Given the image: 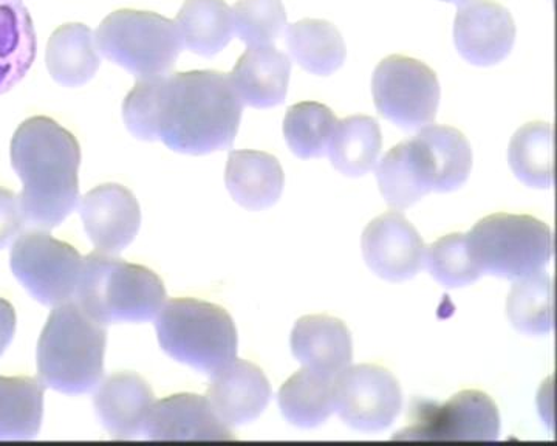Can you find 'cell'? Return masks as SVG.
I'll use <instances>...</instances> for the list:
<instances>
[{"label": "cell", "mask_w": 557, "mask_h": 446, "mask_svg": "<svg viewBox=\"0 0 557 446\" xmlns=\"http://www.w3.org/2000/svg\"><path fill=\"white\" fill-rule=\"evenodd\" d=\"M46 386L32 376H0V441L38 436Z\"/></svg>", "instance_id": "cell-27"}, {"label": "cell", "mask_w": 557, "mask_h": 446, "mask_svg": "<svg viewBox=\"0 0 557 446\" xmlns=\"http://www.w3.org/2000/svg\"><path fill=\"white\" fill-rule=\"evenodd\" d=\"M225 183L237 203L249 211H262L281 199L285 175L271 153L233 151L226 163Z\"/></svg>", "instance_id": "cell-21"}, {"label": "cell", "mask_w": 557, "mask_h": 446, "mask_svg": "<svg viewBox=\"0 0 557 446\" xmlns=\"http://www.w3.org/2000/svg\"><path fill=\"white\" fill-rule=\"evenodd\" d=\"M508 162L523 185L536 189L552 188L555 182L552 124L534 122L520 127L509 143Z\"/></svg>", "instance_id": "cell-30"}, {"label": "cell", "mask_w": 557, "mask_h": 446, "mask_svg": "<svg viewBox=\"0 0 557 446\" xmlns=\"http://www.w3.org/2000/svg\"><path fill=\"white\" fill-rule=\"evenodd\" d=\"M555 287L544 270L515 281L507 299V317L520 334L544 336L553 331Z\"/></svg>", "instance_id": "cell-31"}, {"label": "cell", "mask_w": 557, "mask_h": 446, "mask_svg": "<svg viewBox=\"0 0 557 446\" xmlns=\"http://www.w3.org/2000/svg\"><path fill=\"white\" fill-rule=\"evenodd\" d=\"M336 123L335 113L321 102L304 101L292 106L284 120V137L289 151L302 160L325 156Z\"/></svg>", "instance_id": "cell-32"}, {"label": "cell", "mask_w": 557, "mask_h": 446, "mask_svg": "<svg viewBox=\"0 0 557 446\" xmlns=\"http://www.w3.org/2000/svg\"><path fill=\"white\" fill-rule=\"evenodd\" d=\"M207 398L226 426H242L255 422L265 411L271 386L262 369L236 358L212 375Z\"/></svg>", "instance_id": "cell-16"}, {"label": "cell", "mask_w": 557, "mask_h": 446, "mask_svg": "<svg viewBox=\"0 0 557 446\" xmlns=\"http://www.w3.org/2000/svg\"><path fill=\"white\" fill-rule=\"evenodd\" d=\"M10 156L22 182L25 225L57 228L79 205L81 146L75 135L49 116H32L14 133Z\"/></svg>", "instance_id": "cell-2"}, {"label": "cell", "mask_w": 557, "mask_h": 446, "mask_svg": "<svg viewBox=\"0 0 557 446\" xmlns=\"http://www.w3.org/2000/svg\"><path fill=\"white\" fill-rule=\"evenodd\" d=\"M108 329L76 301L57 306L38 343L44 386L67 396L90 393L104 376Z\"/></svg>", "instance_id": "cell-3"}, {"label": "cell", "mask_w": 557, "mask_h": 446, "mask_svg": "<svg viewBox=\"0 0 557 446\" xmlns=\"http://www.w3.org/2000/svg\"><path fill=\"white\" fill-rule=\"evenodd\" d=\"M87 236L100 253L116 256L129 247L141 223L134 194L116 183L97 186L79 199Z\"/></svg>", "instance_id": "cell-14"}, {"label": "cell", "mask_w": 557, "mask_h": 446, "mask_svg": "<svg viewBox=\"0 0 557 446\" xmlns=\"http://www.w3.org/2000/svg\"><path fill=\"white\" fill-rule=\"evenodd\" d=\"M47 71L64 87H81L100 69L95 33L84 24H65L51 35L46 51Z\"/></svg>", "instance_id": "cell-22"}, {"label": "cell", "mask_w": 557, "mask_h": 446, "mask_svg": "<svg viewBox=\"0 0 557 446\" xmlns=\"http://www.w3.org/2000/svg\"><path fill=\"white\" fill-rule=\"evenodd\" d=\"M94 404L98 419L112 436L132 438L145 433L156 396L141 376L121 372L98 387Z\"/></svg>", "instance_id": "cell-19"}, {"label": "cell", "mask_w": 557, "mask_h": 446, "mask_svg": "<svg viewBox=\"0 0 557 446\" xmlns=\"http://www.w3.org/2000/svg\"><path fill=\"white\" fill-rule=\"evenodd\" d=\"M424 264L431 276L446 288L467 287L482 276L469 255L467 234L453 233L440 237L426 248Z\"/></svg>", "instance_id": "cell-33"}, {"label": "cell", "mask_w": 557, "mask_h": 446, "mask_svg": "<svg viewBox=\"0 0 557 446\" xmlns=\"http://www.w3.org/2000/svg\"><path fill=\"white\" fill-rule=\"evenodd\" d=\"M372 94L380 115L401 129L420 131L437 116V73L416 58H384L373 73Z\"/></svg>", "instance_id": "cell-10"}, {"label": "cell", "mask_w": 557, "mask_h": 446, "mask_svg": "<svg viewBox=\"0 0 557 446\" xmlns=\"http://www.w3.org/2000/svg\"><path fill=\"white\" fill-rule=\"evenodd\" d=\"M161 349L178 363L215 375L237 358V329L223 307L194 298L164 302L156 318Z\"/></svg>", "instance_id": "cell-5"}, {"label": "cell", "mask_w": 557, "mask_h": 446, "mask_svg": "<svg viewBox=\"0 0 557 446\" xmlns=\"http://www.w3.org/2000/svg\"><path fill=\"white\" fill-rule=\"evenodd\" d=\"M168 294L159 274L112 255L84 258L75 301L101 324L156 320Z\"/></svg>", "instance_id": "cell-4"}, {"label": "cell", "mask_w": 557, "mask_h": 446, "mask_svg": "<svg viewBox=\"0 0 557 446\" xmlns=\"http://www.w3.org/2000/svg\"><path fill=\"white\" fill-rule=\"evenodd\" d=\"M434 168L435 191L450 193L467 183L472 170V149L463 134L450 126L429 124L417 134Z\"/></svg>", "instance_id": "cell-29"}, {"label": "cell", "mask_w": 557, "mask_h": 446, "mask_svg": "<svg viewBox=\"0 0 557 446\" xmlns=\"http://www.w3.org/2000/svg\"><path fill=\"white\" fill-rule=\"evenodd\" d=\"M83 262L75 247L54 239L47 230L20 234L10 255L11 272L22 287L49 307L75 299Z\"/></svg>", "instance_id": "cell-8"}, {"label": "cell", "mask_w": 557, "mask_h": 446, "mask_svg": "<svg viewBox=\"0 0 557 446\" xmlns=\"http://www.w3.org/2000/svg\"><path fill=\"white\" fill-rule=\"evenodd\" d=\"M443 2H453V3H457V5H460V3L465 2V0H443Z\"/></svg>", "instance_id": "cell-37"}, {"label": "cell", "mask_w": 557, "mask_h": 446, "mask_svg": "<svg viewBox=\"0 0 557 446\" xmlns=\"http://www.w3.org/2000/svg\"><path fill=\"white\" fill-rule=\"evenodd\" d=\"M24 225L20 194L0 188V250L9 247L20 237Z\"/></svg>", "instance_id": "cell-35"}, {"label": "cell", "mask_w": 557, "mask_h": 446, "mask_svg": "<svg viewBox=\"0 0 557 446\" xmlns=\"http://www.w3.org/2000/svg\"><path fill=\"white\" fill-rule=\"evenodd\" d=\"M500 434V414L487 394L461 391L445 404L416 400L410 406L409 425L394 441L494 442Z\"/></svg>", "instance_id": "cell-9"}, {"label": "cell", "mask_w": 557, "mask_h": 446, "mask_svg": "<svg viewBox=\"0 0 557 446\" xmlns=\"http://www.w3.org/2000/svg\"><path fill=\"white\" fill-rule=\"evenodd\" d=\"M289 346L304 368L324 375H338L354 360L350 331L343 321L329 314H307L296 321Z\"/></svg>", "instance_id": "cell-17"}, {"label": "cell", "mask_w": 557, "mask_h": 446, "mask_svg": "<svg viewBox=\"0 0 557 446\" xmlns=\"http://www.w3.org/2000/svg\"><path fill=\"white\" fill-rule=\"evenodd\" d=\"M434 168L417 135L394 146L376 168L380 191L388 207L406 210L435 189Z\"/></svg>", "instance_id": "cell-18"}, {"label": "cell", "mask_w": 557, "mask_h": 446, "mask_svg": "<svg viewBox=\"0 0 557 446\" xmlns=\"http://www.w3.org/2000/svg\"><path fill=\"white\" fill-rule=\"evenodd\" d=\"M278 408L292 425L310 430L335 412V376L304 368L278 389Z\"/></svg>", "instance_id": "cell-24"}, {"label": "cell", "mask_w": 557, "mask_h": 446, "mask_svg": "<svg viewBox=\"0 0 557 446\" xmlns=\"http://www.w3.org/2000/svg\"><path fill=\"white\" fill-rule=\"evenodd\" d=\"M287 42L293 60L304 71L329 76L343 67L346 44L335 25L322 20H302L287 28Z\"/></svg>", "instance_id": "cell-28"}, {"label": "cell", "mask_w": 557, "mask_h": 446, "mask_svg": "<svg viewBox=\"0 0 557 446\" xmlns=\"http://www.w3.org/2000/svg\"><path fill=\"white\" fill-rule=\"evenodd\" d=\"M292 62L271 46L249 47L230 73L240 101L249 108L270 109L287 98Z\"/></svg>", "instance_id": "cell-20"}, {"label": "cell", "mask_w": 557, "mask_h": 446, "mask_svg": "<svg viewBox=\"0 0 557 446\" xmlns=\"http://www.w3.org/2000/svg\"><path fill=\"white\" fill-rule=\"evenodd\" d=\"M401 408V386L383 366H348L335 376V411L354 430L362 433L387 430Z\"/></svg>", "instance_id": "cell-11"}, {"label": "cell", "mask_w": 557, "mask_h": 446, "mask_svg": "<svg viewBox=\"0 0 557 446\" xmlns=\"http://www.w3.org/2000/svg\"><path fill=\"white\" fill-rule=\"evenodd\" d=\"M383 146L380 124L372 116L338 120L329 146L332 166L347 177H362L379 162Z\"/></svg>", "instance_id": "cell-26"}, {"label": "cell", "mask_w": 557, "mask_h": 446, "mask_svg": "<svg viewBox=\"0 0 557 446\" xmlns=\"http://www.w3.org/2000/svg\"><path fill=\"white\" fill-rule=\"evenodd\" d=\"M234 32L249 47L271 46L287 25L282 0H239L233 9Z\"/></svg>", "instance_id": "cell-34"}, {"label": "cell", "mask_w": 557, "mask_h": 446, "mask_svg": "<svg viewBox=\"0 0 557 446\" xmlns=\"http://www.w3.org/2000/svg\"><path fill=\"white\" fill-rule=\"evenodd\" d=\"M35 25L22 0H0V95L25 78L36 58Z\"/></svg>", "instance_id": "cell-23"}, {"label": "cell", "mask_w": 557, "mask_h": 446, "mask_svg": "<svg viewBox=\"0 0 557 446\" xmlns=\"http://www.w3.org/2000/svg\"><path fill=\"white\" fill-rule=\"evenodd\" d=\"M366 264L381 280L405 283L423 269L426 245L416 226L399 211L381 214L361 237Z\"/></svg>", "instance_id": "cell-12"}, {"label": "cell", "mask_w": 557, "mask_h": 446, "mask_svg": "<svg viewBox=\"0 0 557 446\" xmlns=\"http://www.w3.org/2000/svg\"><path fill=\"white\" fill-rule=\"evenodd\" d=\"M516 24L509 10L493 0H465L454 21V42L469 64L491 67L511 53Z\"/></svg>", "instance_id": "cell-13"}, {"label": "cell", "mask_w": 557, "mask_h": 446, "mask_svg": "<svg viewBox=\"0 0 557 446\" xmlns=\"http://www.w3.org/2000/svg\"><path fill=\"white\" fill-rule=\"evenodd\" d=\"M244 102L230 75L215 71L166 73L138 79L123 102L129 133L163 141L188 156L225 151L239 133Z\"/></svg>", "instance_id": "cell-1"}, {"label": "cell", "mask_w": 557, "mask_h": 446, "mask_svg": "<svg viewBox=\"0 0 557 446\" xmlns=\"http://www.w3.org/2000/svg\"><path fill=\"white\" fill-rule=\"evenodd\" d=\"M175 24L183 47L205 58L220 53L234 35L233 10L225 0H186Z\"/></svg>", "instance_id": "cell-25"}, {"label": "cell", "mask_w": 557, "mask_h": 446, "mask_svg": "<svg viewBox=\"0 0 557 446\" xmlns=\"http://www.w3.org/2000/svg\"><path fill=\"white\" fill-rule=\"evenodd\" d=\"M472 261L482 274L518 281L552 261V228L533 215L497 213L483 218L467 234Z\"/></svg>", "instance_id": "cell-6"}, {"label": "cell", "mask_w": 557, "mask_h": 446, "mask_svg": "<svg viewBox=\"0 0 557 446\" xmlns=\"http://www.w3.org/2000/svg\"><path fill=\"white\" fill-rule=\"evenodd\" d=\"M98 51L135 78L166 75L183 49L175 21L152 11L110 13L95 33Z\"/></svg>", "instance_id": "cell-7"}, {"label": "cell", "mask_w": 557, "mask_h": 446, "mask_svg": "<svg viewBox=\"0 0 557 446\" xmlns=\"http://www.w3.org/2000/svg\"><path fill=\"white\" fill-rule=\"evenodd\" d=\"M16 334V312L7 299L0 298V356L13 342Z\"/></svg>", "instance_id": "cell-36"}, {"label": "cell", "mask_w": 557, "mask_h": 446, "mask_svg": "<svg viewBox=\"0 0 557 446\" xmlns=\"http://www.w3.org/2000/svg\"><path fill=\"white\" fill-rule=\"evenodd\" d=\"M150 441H234L207 396L178 394L156 401L145 433Z\"/></svg>", "instance_id": "cell-15"}]
</instances>
